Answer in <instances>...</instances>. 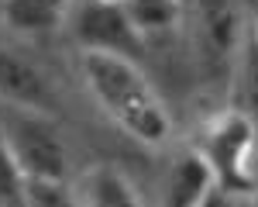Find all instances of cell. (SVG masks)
Masks as SVG:
<instances>
[{
	"label": "cell",
	"instance_id": "obj_13",
	"mask_svg": "<svg viewBox=\"0 0 258 207\" xmlns=\"http://www.w3.org/2000/svg\"><path fill=\"white\" fill-rule=\"evenodd\" d=\"M0 204H24V169L0 135Z\"/></svg>",
	"mask_w": 258,
	"mask_h": 207
},
{
	"label": "cell",
	"instance_id": "obj_15",
	"mask_svg": "<svg viewBox=\"0 0 258 207\" xmlns=\"http://www.w3.org/2000/svg\"><path fill=\"white\" fill-rule=\"evenodd\" d=\"M110 4H124V0H110Z\"/></svg>",
	"mask_w": 258,
	"mask_h": 207
},
{
	"label": "cell",
	"instance_id": "obj_10",
	"mask_svg": "<svg viewBox=\"0 0 258 207\" xmlns=\"http://www.w3.org/2000/svg\"><path fill=\"white\" fill-rule=\"evenodd\" d=\"M120 7L141 38H155L162 31H172L182 21V0H124Z\"/></svg>",
	"mask_w": 258,
	"mask_h": 207
},
{
	"label": "cell",
	"instance_id": "obj_4",
	"mask_svg": "<svg viewBox=\"0 0 258 207\" xmlns=\"http://www.w3.org/2000/svg\"><path fill=\"white\" fill-rule=\"evenodd\" d=\"M0 135L18 156L24 176H66V142L52 111L0 100Z\"/></svg>",
	"mask_w": 258,
	"mask_h": 207
},
{
	"label": "cell",
	"instance_id": "obj_9",
	"mask_svg": "<svg viewBox=\"0 0 258 207\" xmlns=\"http://www.w3.org/2000/svg\"><path fill=\"white\" fill-rule=\"evenodd\" d=\"M73 0H0V21L18 35H48L66 24Z\"/></svg>",
	"mask_w": 258,
	"mask_h": 207
},
{
	"label": "cell",
	"instance_id": "obj_2",
	"mask_svg": "<svg viewBox=\"0 0 258 207\" xmlns=\"http://www.w3.org/2000/svg\"><path fill=\"white\" fill-rule=\"evenodd\" d=\"M200 156L214 169V200H255V148H258V124L241 111L227 107L217 118H210L200 131Z\"/></svg>",
	"mask_w": 258,
	"mask_h": 207
},
{
	"label": "cell",
	"instance_id": "obj_3",
	"mask_svg": "<svg viewBox=\"0 0 258 207\" xmlns=\"http://www.w3.org/2000/svg\"><path fill=\"white\" fill-rule=\"evenodd\" d=\"M251 21V0H193V52L207 83H231Z\"/></svg>",
	"mask_w": 258,
	"mask_h": 207
},
{
	"label": "cell",
	"instance_id": "obj_8",
	"mask_svg": "<svg viewBox=\"0 0 258 207\" xmlns=\"http://www.w3.org/2000/svg\"><path fill=\"white\" fill-rule=\"evenodd\" d=\"M76 204H93V207H114V204H138L141 193L131 183V176L120 166L100 163L90 166L80 180H73Z\"/></svg>",
	"mask_w": 258,
	"mask_h": 207
},
{
	"label": "cell",
	"instance_id": "obj_5",
	"mask_svg": "<svg viewBox=\"0 0 258 207\" xmlns=\"http://www.w3.org/2000/svg\"><path fill=\"white\" fill-rule=\"evenodd\" d=\"M66 24L80 45V52L97 48V52H117L127 59H138L141 48H145V38L127 21L124 7L110 4V0H73Z\"/></svg>",
	"mask_w": 258,
	"mask_h": 207
},
{
	"label": "cell",
	"instance_id": "obj_7",
	"mask_svg": "<svg viewBox=\"0 0 258 207\" xmlns=\"http://www.w3.org/2000/svg\"><path fill=\"white\" fill-rule=\"evenodd\" d=\"M214 186H217L214 169L200 156V148H189V152H182V156L172 159L162 197L169 204H179V207H197V204H207L210 200Z\"/></svg>",
	"mask_w": 258,
	"mask_h": 207
},
{
	"label": "cell",
	"instance_id": "obj_11",
	"mask_svg": "<svg viewBox=\"0 0 258 207\" xmlns=\"http://www.w3.org/2000/svg\"><path fill=\"white\" fill-rule=\"evenodd\" d=\"M227 86H231L234 97H238L234 107H241V111L258 124V48H255V41H251V35L241 45V56H238V62H234V73H231V83H227Z\"/></svg>",
	"mask_w": 258,
	"mask_h": 207
},
{
	"label": "cell",
	"instance_id": "obj_1",
	"mask_svg": "<svg viewBox=\"0 0 258 207\" xmlns=\"http://www.w3.org/2000/svg\"><path fill=\"white\" fill-rule=\"evenodd\" d=\"M80 73L93 100L103 107L107 118L145 145H162L169 138V111L148 76L138 69V62L117 56V52H97L83 48L80 52Z\"/></svg>",
	"mask_w": 258,
	"mask_h": 207
},
{
	"label": "cell",
	"instance_id": "obj_14",
	"mask_svg": "<svg viewBox=\"0 0 258 207\" xmlns=\"http://www.w3.org/2000/svg\"><path fill=\"white\" fill-rule=\"evenodd\" d=\"M251 41H255V48H258V14H255V21H251Z\"/></svg>",
	"mask_w": 258,
	"mask_h": 207
},
{
	"label": "cell",
	"instance_id": "obj_12",
	"mask_svg": "<svg viewBox=\"0 0 258 207\" xmlns=\"http://www.w3.org/2000/svg\"><path fill=\"white\" fill-rule=\"evenodd\" d=\"M24 204L55 207L76 204V190L69 176H24Z\"/></svg>",
	"mask_w": 258,
	"mask_h": 207
},
{
	"label": "cell",
	"instance_id": "obj_6",
	"mask_svg": "<svg viewBox=\"0 0 258 207\" xmlns=\"http://www.w3.org/2000/svg\"><path fill=\"white\" fill-rule=\"evenodd\" d=\"M0 100L55 114V90L48 86L45 73L21 52L4 48V45H0Z\"/></svg>",
	"mask_w": 258,
	"mask_h": 207
}]
</instances>
